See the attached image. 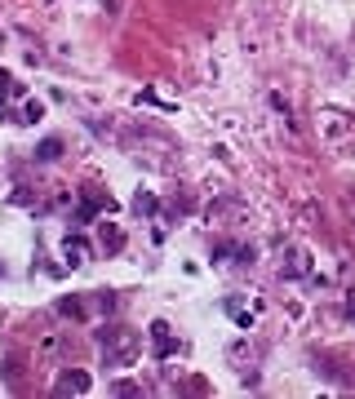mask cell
Returning <instances> with one entry per match:
<instances>
[{"instance_id": "3957f363", "label": "cell", "mask_w": 355, "mask_h": 399, "mask_svg": "<svg viewBox=\"0 0 355 399\" xmlns=\"http://www.w3.org/2000/svg\"><path fill=\"white\" fill-rule=\"evenodd\" d=\"M62 258L71 266H89V240L85 235H67V240H62Z\"/></svg>"}, {"instance_id": "52a82bcc", "label": "cell", "mask_w": 355, "mask_h": 399, "mask_svg": "<svg viewBox=\"0 0 355 399\" xmlns=\"http://www.w3.org/2000/svg\"><path fill=\"white\" fill-rule=\"evenodd\" d=\"M58 156H62V142L58 138H45L40 147H36V160H40V165H53Z\"/></svg>"}, {"instance_id": "8fae6325", "label": "cell", "mask_w": 355, "mask_h": 399, "mask_svg": "<svg viewBox=\"0 0 355 399\" xmlns=\"http://www.w3.org/2000/svg\"><path fill=\"white\" fill-rule=\"evenodd\" d=\"M134 208H138V213H156V200H151V195H138Z\"/></svg>"}, {"instance_id": "8992f818", "label": "cell", "mask_w": 355, "mask_h": 399, "mask_svg": "<svg viewBox=\"0 0 355 399\" xmlns=\"http://www.w3.org/2000/svg\"><path fill=\"white\" fill-rule=\"evenodd\" d=\"M98 208H116V200H102V195H85V204H80V222H89L93 213H98Z\"/></svg>"}, {"instance_id": "30bf717a", "label": "cell", "mask_w": 355, "mask_h": 399, "mask_svg": "<svg viewBox=\"0 0 355 399\" xmlns=\"http://www.w3.org/2000/svg\"><path fill=\"white\" fill-rule=\"evenodd\" d=\"M40 116H45V107H40V102H27V107H23V120H18V125H36Z\"/></svg>"}, {"instance_id": "9c48e42d", "label": "cell", "mask_w": 355, "mask_h": 399, "mask_svg": "<svg viewBox=\"0 0 355 399\" xmlns=\"http://www.w3.org/2000/svg\"><path fill=\"white\" fill-rule=\"evenodd\" d=\"M284 275H306V253H302V249H293V253H289Z\"/></svg>"}, {"instance_id": "4fadbf2b", "label": "cell", "mask_w": 355, "mask_h": 399, "mask_svg": "<svg viewBox=\"0 0 355 399\" xmlns=\"http://www.w3.org/2000/svg\"><path fill=\"white\" fill-rule=\"evenodd\" d=\"M347 319H355V293L347 298Z\"/></svg>"}, {"instance_id": "7c38bea8", "label": "cell", "mask_w": 355, "mask_h": 399, "mask_svg": "<svg viewBox=\"0 0 355 399\" xmlns=\"http://www.w3.org/2000/svg\"><path fill=\"white\" fill-rule=\"evenodd\" d=\"M9 93H14V80H9V75H5V71H0V102H5V98H9Z\"/></svg>"}, {"instance_id": "ba28073f", "label": "cell", "mask_w": 355, "mask_h": 399, "mask_svg": "<svg viewBox=\"0 0 355 399\" xmlns=\"http://www.w3.org/2000/svg\"><path fill=\"white\" fill-rule=\"evenodd\" d=\"M227 315H231V319H236V324H240V328H249V324H254V311H245V306H240V302H236V298H227Z\"/></svg>"}, {"instance_id": "7a4b0ae2", "label": "cell", "mask_w": 355, "mask_h": 399, "mask_svg": "<svg viewBox=\"0 0 355 399\" xmlns=\"http://www.w3.org/2000/svg\"><path fill=\"white\" fill-rule=\"evenodd\" d=\"M151 350H156V359L178 355V341H173V332H169V324H164V319H156V324H151Z\"/></svg>"}, {"instance_id": "277c9868", "label": "cell", "mask_w": 355, "mask_h": 399, "mask_svg": "<svg viewBox=\"0 0 355 399\" xmlns=\"http://www.w3.org/2000/svg\"><path fill=\"white\" fill-rule=\"evenodd\" d=\"M98 249L102 253H120V249H125V231H120V226H111V222H102L98 226Z\"/></svg>"}, {"instance_id": "6da1fadb", "label": "cell", "mask_w": 355, "mask_h": 399, "mask_svg": "<svg viewBox=\"0 0 355 399\" xmlns=\"http://www.w3.org/2000/svg\"><path fill=\"white\" fill-rule=\"evenodd\" d=\"M98 341H102V359H107V368H129L138 359V350H143V337H138L134 328H102Z\"/></svg>"}, {"instance_id": "5b68a950", "label": "cell", "mask_w": 355, "mask_h": 399, "mask_svg": "<svg viewBox=\"0 0 355 399\" xmlns=\"http://www.w3.org/2000/svg\"><path fill=\"white\" fill-rule=\"evenodd\" d=\"M89 386H93V382H89V373H62L53 391H58V395H85Z\"/></svg>"}]
</instances>
